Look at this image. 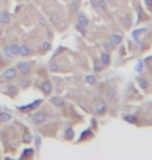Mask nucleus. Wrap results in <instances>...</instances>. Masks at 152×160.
Segmentation results:
<instances>
[{
  "label": "nucleus",
  "instance_id": "f257e3e1",
  "mask_svg": "<svg viewBox=\"0 0 152 160\" xmlns=\"http://www.w3.org/2000/svg\"><path fill=\"white\" fill-rule=\"evenodd\" d=\"M3 77H4V79H5V80H9V81H11V80H14V79L17 77V71H16V69L14 68V67H12V68H9V69H7L5 72H4V74H3Z\"/></svg>",
  "mask_w": 152,
  "mask_h": 160
},
{
  "label": "nucleus",
  "instance_id": "f03ea898",
  "mask_svg": "<svg viewBox=\"0 0 152 160\" xmlns=\"http://www.w3.org/2000/svg\"><path fill=\"white\" fill-rule=\"evenodd\" d=\"M17 68H18V70L23 74V75H27L28 73L30 72V66H29V64L26 63V61H21V63H19Z\"/></svg>",
  "mask_w": 152,
  "mask_h": 160
},
{
  "label": "nucleus",
  "instance_id": "7ed1b4c3",
  "mask_svg": "<svg viewBox=\"0 0 152 160\" xmlns=\"http://www.w3.org/2000/svg\"><path fill=\"white\" fill-rule=\"evenodd\" d=\"M32 121L36 124H42L46 121V115L41 111H37L32 115Z\"/></svg>",
  "mask_w": 152,
  "mask_h": 160
},
{
  "label": "nucleus",
  "instance_id": "20e7f679",
  "mask_svg": "<svg viewBox=\"0 0 152 160\" xmlns=\"http://www.w3.org/2000/svg\"><path fill=\"white\" fill-rule=\"evenodd\" d=\"M41 102H42V100L39 99V100H36V101H34V102L31 103V104H29V105H26V106H21V107H18L20 110H22V111H27V110H32V109H36L38 107V106L41 104Z\"/></svg>",
  "mask_w": 152,
  "mask_h": 160
},
{
  "label": "nucleus",
  "instance_id": "39448f33",
  "mask_svg": "<svg viewBox=\"0 0 152 160\" xmlns=\"http://www.w3.org/2000/svg\"><path fill=\"white\" fill-rule=\"evenodd\" d=\"M95 110L98 115H103L105 110H106V103L104 101H99L95 106Z\"/></svg>",
  "mask_w": 152,
  "mask_h": 160
},
{
  "label": "nucleus",
  "instance_id": "423d86ee",
  "mask_svg": "<svg viewBox=\"0 0 152 160\" xmlns=\"http://www.w3.org/2000/svg\"><path fill=\"white\" fill-rule=\"evenodd\" d=\"M9 22V15L5 11L0 13V24H7Z\"/></svg>",
  "mask_w": 152,
  "mask_h": 160
},
{
  "label": "nucleus",
  "instance_id": "0eeeda50",
  "mask_svg": "<svg viewBox=\"0 0 152 160\" xmlns=\"http://www.w3.org/2000/svg\"><path fill=\"white\" fill-rule=\"evenodd\" d=\"M105 94H106V97L108 98V99L114 100L116 98V96H117V91H116L115 88H113V86H110V88H106Z\"/></svg>",
  "mask_w": 152,
  "mask_h": 160
},
{
  "label": "nucleus",
  "instance_id": "6e6552de",
  "mask_svg": "<svg viewBox=\"0 0 152 160\" xmlns=\"http://www.w3.org/2000/svg\"><path fill=\"white\" fill-rule=\"evenodd\" d=\"M41 88H42V91L44 92L45 94H50L52 90L51 83L49 81H44L42 84H41Z\"/></svg>",
  "mask_w": 152,
  "mask_h": 160
},
{
  "label": "nucleus",
  "instance_id": "1a4fd4ad",
  "mask_svg": "<svg viewBox=\"0 0 152 160\" xmlns=\"http://www.w3.org/2000/svg\"><path fill=\"white\" fill-rule=\"evenodd\" d=\"M52 103L54 104L55 106H57V107H61V106L65 105V100L61 97H53L51 99Z\"/></svg>",
  "mask_w": 152,
  "mask_h": 160
},
{
  "label": "nucleus",
  "instance_id": "9d476101",
  "mask_svg": "<svg viewBox=\"0 0 152 160\" xmlns=\"http://www.w3.org/2000/svg\"><path fill=\"white\" fill-rule=\"evenodd\" d=\"M29 53H30V49H29V47L27 45L23 44V45L20 46V54L22 56H28Z\"/></svg>",
  "mask_w": 152,
  "mask_h": 160
},
{
  "label": "nucleus",
  "instance_id": "9b49d317",
  "mask_svg": "<svg viewBox=\"0 0 152 160\" xmlns=\"http://www.w3.org/2000/svg\"><path fill=\"white\" fill-rule=\"evenodd\" d=\"M7 93H9L11 96H15L18 93V86L16 84H9L7 85Z\"/></svg>",
  "mask_w": 152,
  "mask_h": 160
},
{
  "label": "nucleus",
  "instance_id": "f8f14e48",
  "mask_svg": "<svg viewBox=\"0 0 152 160\" xmlns=\"http://www.w3.org/2000/svg\"><path fill=\"white\" fill-rule=\"evenodd\" d=\"M9 47H11V51H12L14 56H17V55L20 54V46L18 44H12Z\"/></svg>",
  "mask_w": 152,
  "mask_h": 160
},
{
  "label": "nucleus",
  "instance_id": "ddd939ff",
  "mask_svg": "<svg viewBox=\"0 0 152 160\" xmlns=\"http://www.w3.org/2000/svg\"><path fill=\"white\" fill-rule=\"evenodd\" d=\"M11 119H12V115H9V113H6V112H0V122L5 123V122H9Z\"/></svg>",
  "mask_w": 152,
  "mask_h": 160
},
{
  "label": "nucleus",
  "instance_id": "4468645a",
  "mask_svg": "<svg viewBox=\"0 0 152 160\" xmlns=\"http://www.w3.org/2000/svg\"><path fill=\"white\" fill-rule=\"evenodd\" d=\"M110 40H112V42L114 44H120L122 41V36L120 34H117V33H113L112 36H110Z\"/></svg>",
  "mask_w": 152,
  "mask_h": 160
},
{
  "label": "nucleus",
  "instance_id": "2eb2a0df",
  "mask_svg": "<svg viewBox=\"0 0 152 160\" xmlns=\"http://www.w3.org/2000/svg\"><path fill=\"white\" fill-rule=\"evenodd\" d=\"M89 21L88 19H87V17H85L83 15H80L78 17V24H80L81 26H83V27H85L87 25H88Z\"/></svg>",
  "mask_w": 152,
  "mask_h": 160
},
{
  "label": "nucleus",
  "instance_id": "dca6fc26",
  "mask_svg": "<svg viewBox=\"0 0 152 160\" xmlns=\"http://www.w3.org/2000/svg\"><path fill=\"white\" fill-rule=\"evenodd\" d=\"M32 154H34V149H31V148L25 149L24 151H23V153H22V155H21V158H23V157H30Z\"/></svg>",
  "mask_w": 152,
  "mask_h": 160
},
{
  "label": "nucleus",
  "instance_id": "f3484780",
  "mask_svg": "<svg viewBox=\"0 0 152 160\" xmlns=\"http://www.w3.org/2000/svg\"><path fill=\"white\" fill-rule=\"evenodd\" d=\"M61 17L58 15H56V14H53V15H51V22L53 23L54 25H58L59 23H61Z\"/></svg>",
  "mask_w": 152,
  "mask_h": 160
},
{
  "label": "nucleus",
  "instance_id": "a211bd4d",
  "mask_svg": "<svg viewBox=\"0 0 152 160\" xmlns=\"http://www.w3.org/2000/svg\"><path fill=\"white\" fill-rule=\"evenodd\" d=\"M110 61V56L106 53H103V54L101 55V63L103 65H108Z\"/></svg>",
  "mask_w": 152,
  "mask_h": 160
},
{
  "label": "nucleus",
  "instance_id": "6ab92c4d",
  "mask_svg": "<svg viewBox=\"0 0 152 160\" xmlns=\"http://www.w3.org/2000/svg\"><path fill=\"white\" fill-rule=\"evenodd\" d=\"M124 120L130 124H135L137 122V117H134V115H126V117H124Z\"/></svg>",
  "mask_w": 152,
  "mask_h": 160
},
{
  "label": "nucleus",
  "instance_id": "aec40b11",
  "mask_svg": "<svg viewBox=\"0 0 152 160\" xmlns=\"http://www.w3.org/2000/svg\"><path fill=\"white\" fill-rule=\"evenodd\" d=\"M3 53H4V55H5L6 57H13L14 56L12 51H11V47L9 46H4L3 47Z\"/></svg>",
  "mask_w": 152,
  "mask_h": 160
},
{
  "label": "nucleus",
  "instance_id": "412c9836",
  "mask_svg": "<svg viewBox=\"0 0 152 160\" xmlns=\"http://www.w3.org/2000/svg\"><path fill=\"white\" fill-rule=\"evenodd\" d=\"M93 68H94V71H96V72H100L101 69H102V66H101L100 61H97V59H95V61H94V66H93Z\"/></svg>",
  "mask_w": 152,
  "mask_h": 160
},
{
  "label": "nucleus",
  "instance_id": "4be33fe9",
  "mask_svg": "<svg viewBox=\"0 0 152 160\" xmlns=\"http://www.w3.org/2000/svg\"><path fill=\"white\" fill-rule=\"evenodd\" d=\"M103 46H104V49H105L106 51H113L114 49H115V46L110 42H105L103 44Z\"/></svg>",
  "mask_w": 152,
  "mask_h": 160
},
{
  "label": "nucleus",
  "instance_id": "5701e85b",
  "mask_svg": "<svg viewBox=\"0 0 152 160\" xmlns=\"http://www.w3.org/2000/svg\"><path fill=\"white\" fill-rule=\"evenodd\" d=\"M146 30H147L146 28H140V29H135V30L132 32V36H133L134 39H137V38L140 36L141 33L144 32V31H146Z\"/></svg>",
  "mask_w": 152,
  "mask_h": 160
},
{
  "label": "nucleus",
  "instance_id": "b1692460",
  "mask_svg": "<svg viewBox=\"0 0 152 160\" xmlns=\"http://www.w3.org/2000/svg\"><path fill=\"white\" fill-rule=\"evenodd\" d=\"M66 137H67V139H72V138H73V137H74L73 129H71V128L67 129V131H66Z\"/></svg>",
  "mask_w": 152,
  "mask_h": 160
},
{
  "label": "nucleus",
  "instance_id": "393cba45",
  "mask_svg": "<svg viewBox=\"0 0 152 160\" xmlns=\"http://www.w3.org/2000/svg\"><path fill=\"white\" fill-rule=\"evenodd\" d=\"M85 81L88 82V83H90V84H94L96 79H95V77L93 75H88L85 76Z\"/></svg>",
  "mask_w": 152,
  "mask_h": 160
},
{
  "label": "nucleus",
  "instance_id": "a878e982",
  "mask_svg": "<svg viewBox=\"0 0 152 160\" xmlns=\"http://www.w3.org/2000/svg\"><path fill=\"white\" fill-rule=\"evenodd\" d=\"M29 84H30V81L28 80V79H22L21 81H20V85H21L23 88H26L29 86Z\"/></svg>",
  "mask_w": 152,
  "mask_h": 160
},
{
  "label": "nucleus",
  "instance_id": "bb28decb",
  "mask_svg": "<svg viewBox=\"0 0 152 160\" xmlns=\"http://www.w3.org/2000/svg\"><path fill=\"white\" fill-rule=\"evenodd\" d=\"M139 85H140L142 88H146L147 86H148V82L144 78H140L139 79Z\"/></svg>",
  "mask_w": 152,
  "mask_h": 160
},
{
  "label": "nucleus",
  "instance_id": "cd10ccee",
  "mask_svg": "<svg viewBox=\"0 0 152 160\" xmlns=\"http://www.w3.org/2000/svg\"><path fill=\"white\" fill-rule=\"evenodd\" d=\"M31 139H32V136L29 133H26V134L23 135V142H26V144H29L31 142Z\"/></svg>",
  "mask_w": 152,
  "mask_h": 160
},
{
  "label": "nucleus",
  "instance_id": "c85d7f7f",
  "mask_svg": "<svg viewBox=\"0 0 152 160\" xmlns=\"http://www.w3.org/2000/svg\"><path fill=\"white\" fill-rule=\"evenodd\" d=\"M97 2H98V6H99L100 9H105L107 7V3H106L105 0H98Z\"/></svg>",
  "mask_w": 152,
  "mask_h": 160
},
{
  "label": "nucleus",
  "instance_id": "c756f323",
  "mask_svg": "<svg viewBox=\"0 0 152 160\" xmlns=\"http://www.w3.org/2000/svg\"><path fill=\"white\" fill-rule=\"evenodd\" d=\"M135 70H137V72H139V73L143 72V61H137V67H135Z\"/></svg>",
  "mask_w": 152,
  "mask_h": 160
},
{
  "label": "nucleus",
  "instance_id": "7c9ffc66",
  "mask_svg": "<svg viewBox=\"0 0 152 160\" xmlns=\"http://www.w3.org/2000/svg\"><path fill=\"white\" fill-rule=\"evenodd\" d=\"M43 49L46 50V51L50 50V49H51V44H50L49 42H44L43 43Z\"/></svg>",
  "mask_w": 152,
  "mask_h": 160
},
{
  "label": "nucleus",
  "instance_id": "2f4dec72",
  "mask_svg": "<svg viewBox=\"0 0 152 160\" xmlns=\"http://www.w3.org/2000/svg\"><path fill=\"white\" fill-rule=\"evenodd\" d=\"M49 70L51 71V72H57L58 71V66L55 64H51L49 66Z\"/></svg>",
  "mask_w": 152,
  "mask_h": 160
},
{
  "label": "nucleus",
  "instance_id": "473e14b6",
  "mask_svg": "<svg viewBox=\"0 0 152 160\" xmlns=\"http://www.w3.org/2000/svg\"><path fill=\"white\" fill-rule=\"evenodd\" d=\"M41 142H42V139L39 135H37V137H36V147H37V149L41 147Z\"/></svg>",
  "mask_w": 152,
  "mask_h": 160
},
{
  "label": "nucleus",
  "instance_id": "72a5a7b5",
  "mask_svg": "<svg viewBox=\"0 0 152 160\" xmlns=\"http://www.w3.org/2000/svg\"><path fill=\"white\" fill-rule=\"evenodd\" d=\"M76 29L78 31H80V32L82 33V34H85V27L83 26H81L80 24H77L76 25Z\"/></svg>",
  "mask_w": 152,
  "mask_h": 160
},
{
  "label": "nucleus",
  "instance_id": "f704fd0d",
  "mask_svg": "<svg viewBox=\"0 0 152 160\" xmlns=\"http://www.w3.org/2000/svg\"><path fill=\"white\" fill-rule=\"evenodd\" d=\"M39 22H40V24H42V25H46V23H47L46 19H45V18H43V17H40Z\"/></svg>",
  "mask_w": 152,
  "mask_h": 160
},
{
  "label": "nucleus",
  "instance_id": "c9c22d12",
  "mask_svg": "<svg viewBox=\"0 0 152 160\" xmlns=\"http://www.w3.org/2000/svg\"><path fill=\"white\" fill-rule=\"evenodd\" d=\"M145 2L148 6H151L152 5V0H145Z\"/></svg>",
  "mask_w": 152,
  "mask_h": 160
},
{
  "label": "nucleus",
  "instance_id": "e433bc0d",
  "mask_svg": "<svg viewBox=\"0 0 152 160\" xmlns=\"http://www.w3.org/2000/svg\"><path fill=\"white\" fill-rule=\"evenodd\" d=\"M92 4H93V6H94V7H99V6H98L97 1H94V0H93V1H92Z\"/></svg>",
  "mask_w": 152,
  "mask_h": 160
},
{
  "label": "nucleus",
  "instance_id": "4c0bfd02",
  "mask_svg": "<svg viewBox=\"0 0 152 160\" xmlns=\"http://www.w3.org/2000/svg\"><path fill=\"white\" fill-rule=\"evenodd\" d=\"M2 82H3V77L0 76V83H2Z\"/></svg>",
  "mask_w": 152,
  "mask_h": 160
}]
</instances>
